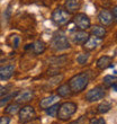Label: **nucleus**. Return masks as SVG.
Listing matches in <instances>:
<instances>
[{"mask_svg": "<svg viewBox=\"0 0 117 124\" xmlns=\"http://www.w3.org/2000/svg\"><path fill=\"white\" fill-rule=\"evenodd\" d=\"M58 101V96H56V95H52V96H50V97L43 98L42 101H41V103H39V106L42 108H44V109H46V108H49L50 106H52L53 104H55Z\"/></svg>", "mask_w": 117, "mask_h": 124, "instance_id": "obj_11", "label": "nucleus"}, {"mask_svg": "<svg viewBox=\"0 0 117 124\" xmlns=\"http://www.w3.org/2000/svg\"><path fill=\"white\" fill-rule=\"evenodd\" d=\"M111 15H113V17H114L115 19H117V6L113 8V13H111Z\"/></svg>", "mask_w": 117, "mask_h": 124, "instance_id": "obj_28", "label": "nucleus"}, {"mask_svg": "<svg viewBox=\"0 0 117 124\" xmlns=\"http://www.w3.org/2000/svg\"><path fill=\"white\" fill-rule=\"evenodd\" d=\"M110 108H111L110 104H109V103H107V101H104V103L99 104V106H98V112H99L100 114H105V113L109 112V109H110Z\"/></svg>", "mask_w": 117, "mask_h": 124, "instance_id": "obj_22", "label": "nucleus"}, {"mask_svg": "<svg viewBox=\"0 0 117 124\" xmlns=\"http://www.w3.org/2000/svg\"><path fill=\"white\" fill-rule=\"evenodd\" d=\"M91 33L97 39H102V37L106 36V30H105V27H101V26H94Z\"/></svg>", "mask_w": 117, "mask_h": 124, "instance_id": "obj_18", "label": "nucleus"}, {"mask_svg": "<svg viewBox=\"0 0 117 124\" xmlns=\"http://www.w3.org/2000/svg\"><path fill=\"white\" fill-rule=\"evenodd\" d=\"M51 46H52L53 50L55 51H63V50H66L70 47V43L68 41V37L64 35V34H56L54 37L52 39V42H51Z\"/></svg>", "mask_w": 117, "mask_h": 124, "instance_id": "obj_3", "label": "nucleus"}, {"mask_svg": "<svg viewBox=\"0 0 117 124\" xmlns=\"http://www.w3.org/2000/svg\"><path fill=\"white\" fill-rule=\"evenodd\" d=\"M17 93H14V94H10V95H7V96H5V97H2V99L0 101V106H5V105L8 103V101L11 99V98H15V96H16Z\"/></svg>", "mask_w": 117, "mask_h": 124, "instance_id": "obj_25", "label": "nucleus"}, {"mask_svg": "<svg viewBox=\"0 0 117 124\" xmlns=\"http://www.w3.org/2000/svg\"><path fill=\"white\" fill-rule=\"evenodd\" d=\"M77 108H78L77 104L72 103V101H65L58 107V117L61 121H68L69 118L77 112Z\"/></svg>", "mask_w": 117, "mask_h": 124, "instance_id": "obj_2", "label": "nucleus"}, {"mask_svg": "<svg viewBox=\"0 0 117 124\" xmlns=\"http://www.w3.org/2000/svg\"><path fill=\"white\" fill-rule=\"evenodd\" d=\"M89 84V76L86 72L75 75L74 77H72L69 81V86L71 88L72 93H80L86 88Z\"/></svg>", "mask_w": 117, "mask_h": 124, "instance_id": "obj_1", "label": "nucleus"}, {"mask_svg": "<svg viewBox=\"0 0 117 124\" xmlns=\"http://www.w3.org/2000/svg\"><path fill=\"white\" fill-rule=\"evenodd\" d=\"M19 111L20 109H19L18 103H16V104H9L6 108H5V113H6V114H10V115H15Z\"/></svg>", "mask_w": 117, "mask_h": 124, "instance_id": "obj_19", "label": "nucleus"}, {"mask_svg": "<svg viewBox=\"0 0 117 124\" xmlns=\"http://www.w3.org/2000/svg\"><path fill=\"white\" fill-rule=\"evenodd\" d=\"M115 80H116V77H114V76H106V77H104L102 81H104V85L106 87H110V86H113Z\"/></svg>", "mask_w": 117, "mask_h": 124, "instance_id": "obj_23", "label": "nucleus"}, {"mask_svg": "<svg viewBox=\"0 0 117 124\" xmlns=\"http://www.w3.org/2000/svg\"><path fill=\"white\" fill-rule=\"evenodd\" d=\"M98 124H106V121L104 118H98Z\"/></svg>", "mask_w": 117, "mask_h": 124, "instance_id": "obj_30", "label": "nucleus"}, {"mask_svg": "<svg viewBox=\"0 0 117 124\" xmlns=\"http://www.w3.org/2000/svg\"><path fill=\"white\" fill-rule=\"evenodd\" d=\"M98 18H99V22L104 26H108V25H110L113 23V15L108 10H101L99 15H98Z\"/></svg>", "mask_w": 117, "mask_h": 124, "instance_id": "obj_10", "label": "nucleus"}, {"mask_svg": "<svg viewBox=\"0 0 117 124\" xmlns=\"http://www.w3.org/2000/svg\"><path fill=\"white\" fill-rule=\"evenodd\" d=\"M111 87H113V89H114L115 92H117V85H116V84H113V86H111Z\"/></svg>", "mask_w": 117, "mask_h": 124, "instance_id": "obj_31", "label": "nucleus"}, {"mask_svg": "<svg viewBox=\"0 0 117 124\" xmlns=\"http://www.w3.org/2000/svg\"><path fill=\"white\" fill-rule=\"evenodd\" d=\"M105 94H106V93H105V88H102L101 86H97V87L92 88L91 90H89V92L86 94V99H87L88 101H90V103H92V101H98L105 97Z\"/></svg>", "mask_w": 117, "mask_h": 124, "instance_id": "obj_5", "label": "nucleus"}, {"mask_svg": "<svg viewBox=\"0 0 117 124\" xmlns=\"http://www.w3.org/2000/svg\"><path fill=\"white\" fill-rule=\"evenodd\" d=\"M90 124H98V118H91Z\"/></svg>", "mask_w": 117, "mask_h": 124, "instance_id": "obj_29", "label": "nucleus"}, {"mask_svg": "<svg viewBox=\"0 0 117 124\" xmlns=\"http://www.w3.org/2000/svg\"><path fill=\"white\" fill-rule=\"evenodd\" d=\"M73 22H74L75 26L78 27L80 31H85L87 28H89L91 24L89 17L86 14H77L74 18H73Z\"/></svg>", "mask_w": 117, "mask_h": 124, "instance_id": "obj_7", "label": "nucleus"}, {"mask_svg": "<svg viewBox=\"0 0 117 124\" xmlns=\"http://www.w3.org/2000/svg\"><path fill=\"white\" fill-rule=\"evenodd\" d=\"M88 59H89V54L88 53H82V54H79L78 55L77 61H78L79 64H85V63H87Z\"/></svg>", "mask_w": 117, "mask_h": 124, "instance_id": "obj_24", "label": "nucleus"}, {"mask_svg": "<svg viewBox=\"0 0 117 124\" xmlns=\"http://www.w3.org/2000/svg\"><path fill=\"white\" fill-rule=\"evenodd\" d=\"M9 123H10V117H8V116L0 117V124H9Z\"/></svg>", "mask_w": 117, "mask_h": 124, "instance_id": "obj_26", "label": "nucleus"}, {"mask_svg": "<svg viewBox=\"0 0 117 124\" xmlns=\"http://www.w3.org/2000/svg\"><path fill=\"white\" fill-rule=\"evenodd\" d=\"M7 93V88L6 87H3V86H0V97L3 96V95Z\"/></svg>", "mask_w": 117, "mask_h": 124, "instance_id": "obj_27", "label": "nucleus"}, {"mask_svg": "<svg viewBox=\"0 0 117 124\" xmlns=\"http://www.w3.org/2000/svg\"><path fill=\"white\" fill-rule=\"evenodd\" d=\"M97 67L101 70H105V69L111 67V58L108 55H104L99 58L97 61Z\"/></svg>", "mask_w": 117, "mask_h": 124, "instance_id": "obj_13", "label": "nucleus"}, {"mask_svg": "<svg viewBox=\"0 0 117 124\" xmlns=\"http://www.w3.org/2000/svg\"><path fill=\"white\" fill-rule=\"evenodd\" d=\"M70 124H79V122L78 121H74V122H71Z\"/></svg>", "mask_w": 117, "mask_h": 124, "instance_id": "obj_32", "label": "nucleus"}, {"mask_svg": "<svg viewBox=\"0 0 117 124\" xmlns=\"http://www.w3.org/2000/svg\"><path fill=\"white\" fill-rule=\"evenodd\" d=\"M14 72H15V67L13 64L2 65V67H0V79L7 80L14 75Z\"/></svg>", "mask_w": 117, "mask_h": 124, "instance_id": "obj_9", "label": "nucleus"}, {"mask_svg": "<svg viewBox=\"0 0 117 124\" xmlns=\"http://www.w3.org/2000/svg\"><path fill=\"white\" fill-rule=\"evenodd\" d=\"M19 42H20V39H19V36H17V35H11L9 37V39H8V43H9L10 46L14 47V49H17V47H18Z\"/></svg>", "mask_w": 117, "mask_h": 124, "instance_id": "obj_21", "label": "nucleus"}, {"mask_svg": "<svg viewBox=\"0 0 117 124\" xmlns=\"http://www.w3.org/2000/svg\"><path fill=\"white\" fill-rule=\"evenodd\" d=\"M80 0H66L65 1V9L69 13H75L80 8Z\"/></svg>", "mask_w": 117, "mask_h": 124, "instance_id": "obj_12", "label": "nucleus"}, {"mask_svg": "<svg viewBox=\"0 0 117 124\" xmlns=\"http://www.w3.org/2000/svg\"><path fill=\"white\" fill-rule=\"evenodd\" d=\"M34 97V93L32 90H23V92H18L15 96V101L18 104H24V103H28L32 101Z\"/></svg>", "mask_w": 117, "mask_h": 124, "instance_id": "obj_8", "label": "nucleus"}, {"mask_svg": "<svg viewBox=\"0 0 117 124\" xmlns=\"http://www.w3.org/2000/svg\"><path fill=\"white\" fill-rule=\"evenodd\" d=\"M58 104H53L52 106H50L49 108H46V114L50 115L51 117H55V116H58Z\"/></svg>", "mask_w": 117, "mask_h": 124, "instance_id": "obj_20", "label": "nucleus"}, {"mask_svg": "<svg viewBox=\"0 0 117 124\" xmlns=\"http://www.w3.org/2000/svg\"><path fill=\"white\" fill-rule=\"evenodd\" d=\"M36 116V112L33 106L26 105L23 108H20L19 111V121L22 123H26V122L32 121L33 118Z\"/></svg>", "mask_w": 117, "mask_h": 124, "instance_id": "obj_6", "label": "nucleus"}, {"mask_svg": "<svg viewBox=\"0 0 117 124\" xmlns=\"http://www.w3.org/2000/svg\"><path fill=\"white\" fill-rule=\"evenodd\" d=\"M0 54H1V50H0Z\"/></svg>", "mask_w": 117, "mask_h": 124, "instance_id": "obj_33", "label": "nucleus"}, {"mask_svg": "<svg viewBox=\"0 0 117 124\" xmlns=\"http://www.w3.org/2000/svg\"><path fill=\"white\" fill-rule=\"evenodd\" d=\"M52 20L58 26H63L70 20V13L62 8H56L52 14Z\"/></svg>", "mask_w": 117, "mask_h": 124, "instance_id": "obj_4", "label": "nucleus"}, {"mask_svg": "<svg viewBox=\"0 0 117 124\" xmlns=\"http://www.w3.org/2000/svg\"><path fill=\"white\" fill-rule=\"evenodd\" d=\"M32 49H33L34 54L38 55V54H42V53L45 51L46 45L43 41H36V42H34L32 44Z\"/></svg>", "mask_w": 117, "mask_h": 124, "instance_id": "obj_15", "label": "nucleus"}, {"mask_svg": "<svg viewBox=\"0 0 117 124\" xmlns=\"http://www.w3.org/2000/svg\"><path fill=\"white\" fill-rule=\"evenodd\" d=\"M98 43H99V39L92 36V37H89V39L86 41V43L83 44V46H85V49H87L88 51H91V50H95L96 47H97Z\"/></svg>", "mask_w": 117, "mask_h": 124, "instance_id": "obj_16", "label": "nucleus"}, {"mask_svg": "<svg viewBox=\"0 0 117 124\" xmlns=\"http://www.w3.org/2000/svg\"><path fill=\"white\" fill-rule=\"evenodd\" d=\"M71 88L69 84H63L58 88V95L61 96V97H66V96H70L71 95Z\"/></svg>", "mask_w": 117, "mask_h": 124, "instance_id": "obj_17", "label": "nucleus"}, {"mask_svg": "<svg viewBox=\"0 0 117 124\" xmlns=\"http://www.w3.org/2000/svg\"><path fill=\"white\" fill-rule=\"evenodd\" d=\"M88 39H89V34L85 31H79L73 35V41L77 44H85Z\"/></svg>", "mask_w": 117, "mask_h": 124, "instance_id": "obj_14", "label": "nucleus"}]
</instances>
